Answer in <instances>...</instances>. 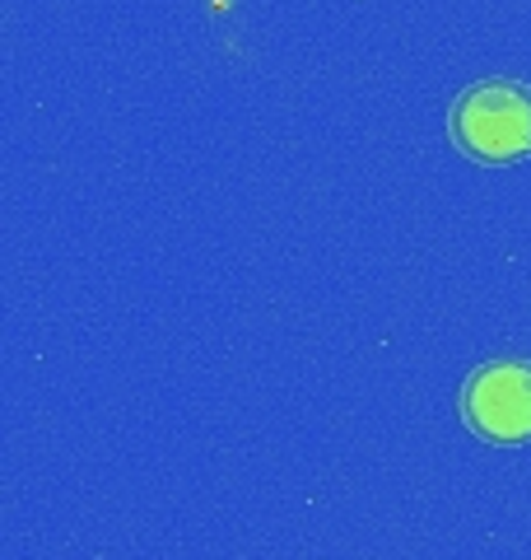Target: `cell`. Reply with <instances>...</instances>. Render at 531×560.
Masks as SVG:
<instances>
[{
    "label": "cell",
    "mask_w": 531,
    "mask_h": 560,
    "mask_svg": "<svg viewBox=\"0 0 531 560\" xmlns=\"http://www.w3.org/2000/svg\"><path fill=\"white\" fill-rule=\"evenodd\" d=\"M448 131L471 160L512 164L531 154V90L512 80H485L452 103Z\"/></svg>",
    "instance_id": "1"
},
{
    "label": "cell",
    "mask_w": 531,
    "mask_h": 560,
    "mask_svg": "<svg viewBox=\"0 0 531 560\" xmlns=\"http://www.w3.org/2000/svg\"><path fill=\"white\" fill-rule=\"evenodd\" d=\"M467 425L489 444H527L531 440V364L527 360H489L462 383Z\"/></svg>",
    "instance_id": "2"
}]
</instances>
